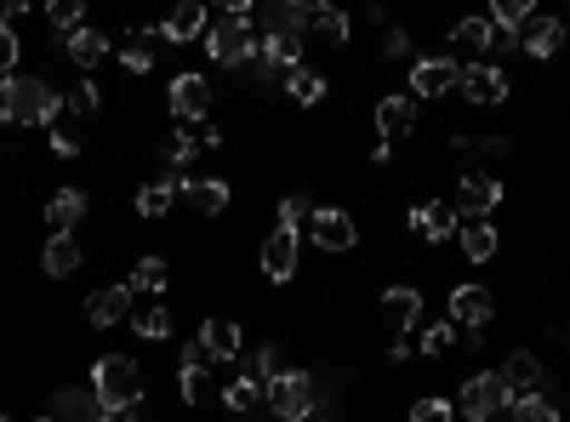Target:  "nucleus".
I'll list each match as a JSON object with an SVG mask.
<instances>
[{"instance_id":"6e6d98bb","label":"nucleus","mask_w":570,"mask_h":422,"mask_svg":"<svg viewBox=\"0 0 570 422\" xmlns=\"http://www.w3.org/2000/svg\"><path fill=\"white\" fill-rule=\"evenodd\" d=\"M0 422H7V411H0Z\"/></svg>"},{"instance_id":"b1692460","label":"nucleus","mask_w":570,"mask_h":422,"mask_svg":"<svg viewBox=\"0 0 570 422\" xmlns=\"http://www.w3.org/2000/svg\"><path fill=\"white\" fill-rule=\"evenodd\" d=\"M86 212H91L86 189H58L52 200H46V223H52V234H75L86 223Z\"/></svg>"},{"instance_id":"39448f33","label":"nucleus","mask_w":570,"mask_h":422,"mask_svg":"<svg viewBox=\"0 0 570 422\" xmlns=\"http://www.w3.org/2000/svg\"><path fill=\"white\" fill-rule=\"evenodd\" d=\"M508 405H513V389L502 383V371H480V377H468L462 394H456V416H468V422H491Z\"/></svg>"},{"instance_id":"ddd939ff","label":"nucleus","mask_w":570,"mask_h":422,"mask_svg":"<svg viewBox=\"0 0 570 422\" xmlns=\"http://www.w3.org/2000/svg\"><path fill=\"white\" fill-rule=\"evenodd\" d=\"M411 228L422 234L428 246H440V241H456L462 217H456V206H451V200H422V206H411Z\"/></svg>"},{"instance_id":"4be33fe9","label":"nucleus","mask_w":570,"mask_h":422,"mask_svg":"<svg viewBox=\"0 0 570 422\" xmlns=\"http://www.w3.org/2000/svg\"><path fill=\"white\" fill-rule=\"evenodd\" d=\"M200 343H206V354H212L217 365H228V360H240L246 332H240V320H206V325H200Z\"/></svg>"},{"instance_id":"603ef678","label":"nucleus","mask_w":570,"mask_h":422,"mask_svg":"<svg viewBox=\"0 0 570 422\" xmlns=\"http://www.w3.org/2000/svg\"><path fill=\"white\" fill-rule=\"evenodd\" d=\"M308 422H331V416H308Z\"/></svg>"},{"instance_id":"aec40b11","label":"nucleus","mask_w":570,"mask_h":422,"mask_svg":"<svg viewBox=\"0 0 570 422\" xmlns=\"http://www.w3.org/2000/svg\"><path fill=\"white\" fill-rule=\"evenodd\" d=\"M383 320L394 337H411V325L422 320V292L416 286H389L383 292Z\"/></svg>"},{"instance_id":"f3484780","label":"nucleus","mask_w":570,"mask_h":422,"mask_svg":"<svg viewBox=\"0 0 570 422\" xmlns=\"http://www.w3.org/2000/svg\"><path fill=\"white\" fill-rule=\"evenodd\" d=\"M456 246H462V257H468V263H491V257L502 252V234H497V223H491V217H462Z\"/></svg>"},{"instance_id":"2eb2a0df","label":"nucleus","mask_w":570,"mask_h":422,"mask_svg":"<svg viewBox=\"0 0 570 422\" xmlns=\"http://www.w3.org/2000/svg\"><path fill=\"white\" fill-rule=\"evenodd\" d=\"M257 263H263V274L274 279V286H285V279L297 274V228H274L263 241V252H257Z\"/></svg>"},{"instance_id":"37998d69","label":"nucleus","mask_w":570,"mask_h":422,"mask_svg":"<svg viewBox=\"0 0 570 422\" xmlns=\"http://www.w3.org/2000/svg\"><path fill=\"white\" fill-rule=\"evenodd\" d=\"M279 343H257V354H252V377L257 383H268V377H279Z\"/></svg>"},{"instance_id":"9b49d317","label":"nucleus","mask_w":570,"mask_h":422,"mask_svg":"<svg viewBox=\"0 0 570 422\" xmlns=\"http://www.w3.org/2000/svg\"><path fill=\"white\" fill-rule=\"evenodd\" d=\"M166 104H171V115H177L183 126H195V120L206 126V115H212V80H206V75H177Z\"/></svg>"},{"instance_id":"f257e3e1","label":"nucleus","mask_w":570,"mask_h":422,"mask_svg":"<svg viewBox=\"0 0 570 422\" xmlns=\"http://www.w3.org/2000/svg\"><path fill=\"white\" fill-rule=\"evenodd\" d=\"M63 109V91H52L40 75H7L0 80V120L7 126H52Z\"/></svg>"},{"instance_id":"de8ad7c7","label":"nucleus","mask_w":570,"mask_h":422,"mask_svg":"<svg viewBox=\"0 0 570 422\" xmlns=\"http://www.w3.org/2000/svg\"><path fill=\"white\" fill-rule=\"evenodd\" d=\"M473 149H480V155H508L513 144H508V131H480V137H473Z\"/></svg>"},{"instance_id":"f8f14e48","label":"nucleus","mask_w":570,"mask_h":422,"mask_svg":"<svg viewBox=\"0 0 570 422\" xmlns=\"http://www.w3.org/2000/svg\"><path fill=\"white\" fill-rule=\"evenodd\" d=\"M519 52L537 58V63H548L553 52H564V23H559V18H548V12H531V18H525V29H519Z\"/></svg>"},{"instance_id":"2f4dec72","label":"nucleus","mask_w":570,"mask_h":422,"mask_svg":"<svg viewBox=\"0 0 570 422\" xmlns=\"http://www.w3.org/2000/svg\"><path fill=\"white\" fill-rule=\"evenodd\" d=\"M63 109L80 115V120H91V115L104 109V86H98V80H75V86L63 91Z\"/></svg>"},{"instance_id":"9d476101","label":"nucleus","mask_w":570,"mask_h":422,"mask_svg":"<svg viewBox=\"0 0 570 422\" xmlns=\"http://www.w3.org/2000/svg\"><path fill=\"white\" fill-rule=\"evenodd\" d=\"M497 320V297L485 286H451V325L456 332H485Z\"/></svg>"},{"instance_id":"a18cd8bd","label":"nucleus","mask_w":570,"mask_h":422,"mask_svg":"<svg viewBox=\"0 0 570 422\" xmlns=\"http://www.w3.org/2000/svg\"><path fill=\"white\" fill-rule=\"evenodd\" d=\"M212 365H217V360L206 354V343H188V349H183V371H195V377H206Z\"/></svg>"},{"instance_id":"6e6552de","label":"nucleus","mask_w":570,"mask_h":422,"mask_svg":"<svg viewBox=\"0 0 570 422\" xmlns=\"http://www.w3.org/2000/svg\"><path fill=\"white\" fill-rule=\"evenodd\" d=\"M456 91L473 104V109H497V104H508V75L497 69V63H462V80H456Z\"/></svg>"},{"instance_id":"cd10ccee","label":"nucleus","mask_w":570,"mask_h":422,"mask_svg":"<svg viewBox=\"0 0 570 422\" xmlns=\"http://www.w3.org/2000/svg\"><path fill=\"white\" fill-rule=\"evenodd\" d=\"M63 46H69V63H75L80 75H91V69L104 63V52H109V35H104V29H75Z\"/></svg>"},{"instance_id":"bb28decb","label":"nucleus","mask_w":570,"mask_h":422,"mask_svg":"<svg viewBox=\"0 0 570 422\" xmlns=\"http://www.w3.org/2000/svg\"><path fill=\"white\" fill-rule=\"evenodd\" d=\"M98 394L91 389H58L52 394V422H98Z\"/></svg>"},{"instance_id":"4468645a","label":"nucleus","mask_w":570,"mask_h":422,"mask_svg":"<svg viewBox=\"0 0 570 422\" xmlns=\"http://www.w3.org/2000/svg\"><path fill=\"white\" fill-rule=\"evenodd\" d=\"M416 131V98L411 91H389V98H376V137L394 144V137H411Z\"/></svg>"},{"instance_id":"5701e85b","label":"nucleus","mask_w":570,"mask_h":422,"mask_svg":"<svg viewBox=\"0 0 570 422\" xmlns=\"http://www.w3.org/2000/svg\"><path fill=\"white\" fill-rule=\"evenodd\" d=\"M502 383L513 389V400H519V394H537V389H542V360H537V349H513V354L502 360Z\"/></svg>"},{"instance_id":"1a4fd4ad","label":"nucleus","mask_w":570,"mask_h":422,"mask_svg":"<svg viewBox=\"0 0 570 422\" xmlns=\"http://www.w3.org/2000/svg\"><path fill=\"white\" fill-rule=\"evenodd\" d=\"M462 80V58H416L411 63V98H445V91H456Z\"/></svg>"},{"instance_id":"72a5a7b5","label":"nucleus","mask_w":570,"mask_h":422,"mask_svg":"<svg viewBox=\"0 0 570 422\" xmlns=\"http://www.w3.org/2000/svg\"><path fill=\"white\" fill-rule=\"evenodd\" d=\"M149 40H155V29H149V35H131V40L120 46V69H126V75H149V69H155V46H149Z\"/></svg>"},{"instance_id":"58836bf2","label":"nucleus","mask_w":570,"mask_h":422,"mask_svg":"<svg viewBox=\"0 0 570 422\" xmlns=\"http://www.w3.org/2000/svg\"><path fill=\"white\" fill-rule=\"evenodd\" d=\"M451 349H456V325H451V320L422 325V354H428V360H440V354H451Z\"/></svg>"},{"instance_id":"a211bd4d","label":"nucleus","mask_w":570,"mask_h":422,"mask_svg":"<svg viewBox=\"0 0 570 422\" xmlns=\"http://www.w3.org/2000/svg\"><path fill=\"white\" fill-rule=\"evenodd\" d=\"M86 320L98 325V332H109V325H126L131 320V286H104L86 297Z\"/></svg>"},{"instance_id":"6ab92c4d","label":"nucleus","mask_w":570,"mask_h":422,"mask_svg":"<svg viewBox=\"0 0 570 422\" xmlns=\"http://www.w3.org/2000/svg\"><path fill=\"white\" fill-rule=\"evenodd\" d=\"M206 29H212V18H206V7L200 0H183V7L155 29V35H166L171 46H195V40H206Z\"/></svg>"},{"instance_id":"c03bdc74","label":"nucleus","mask_w":570,"mask_h":422,"mask_svg":"<svg viewBox=\"0 0 570 422\" xmlns=\"http://www.w3.org/2000/svg\"><path fill=\"white\" fill-rule=\"evenodd\" d=\"M383 58H389V63H405V58H411V35H405V29H389V35H383Z\"/></svg>"},{"instance_id":"7ed1b4c3","label":"nucleus","mask_w":570,"mask_h":422,"mask_svg":"<svg viewBox=\"0 0 570 422\" xmlns=\"http://www.w3.org/2000/svg\"><path fill=\"white\" fill-rule=\"evenodd\" d=\"M263 400H268V416L279 422H308L325 405V383L308 377V371H279V377L263 383Z\"/></svg>"},{"instance_id":"5fc2aeb1","label":"nucleus","mask_w":570,"mask_h":422,"mask_svg":"<svg viewBox=\"0 0 570 422\" xmlns=\"http://www.w3.org/2000/svg\"><path fill=\"white\" fill-rule=\"evenodd\" d=\"M126 422H137V416H131V411H126Z\"/></svg>"},{"instance_id":"473e14b6","label":"nucleus","mask_w":570,"mask_h":422,"mask_svg":"<svg viewBox=\"0 0 570 422\" xmlns=\"http://www.w3.org/2000/svg\"><path fill=\"white\" fill-rule=\"evenodd\" d=\"M508 411H513V422H564V416H559V405H553L542 389H537V394H519Z\"/></svg>"},{"instance_id":"e433bc0d","label":"nucleus","mask_w":570,"mask_h":422,"mask_svg":"<svg viewBox=\"0 0 570 422\" xmlns=\"http://www.w3.org/2000/svg\"><path fill=\"white\" fill-rule=\"evenodd\" d=\"M308 29L325 35L331 46H348V12H337V7H314V23Z\"/></svg>"},{"instance_id":"4c0bfd02","label":"nucleus","mask_w":570,"mask_h":422,"mask_svg":"<svg viewBox=\"0 0 570 422\" xmlns=\"http://www.w3.org/2000/svg\"><path fill=\"white\" fill-rule=\"evenodd\" d=\"M46 23H52L58 35H75V29H86V7L80 0H52V7H46Z\"/></svg>"},{"instance_id":"a19ab883","label":"nucleus","mask_w":570,"mask_h":422,"mask_svg":"<svg viewBox=\"0 0 570 422\" xmlns=\"http://www.w3.org/2000/svg\"><path fill=\"white\" fill-rule=\"evenodd\" d=\"M308 217H314V200H308L303 189H292V195L279 200V228H297V223H308Z\"/></svg>"},{"instance_id":"0eeeda50","label":"nucleus","mask_w":570,"mask_h":422,"mask_svg":"<svg viewBox=\"0 0 570 422\" xmlns=\"http://www.w3.org/2000/svg\"><path fill=\"white\" fill-rule=\"evenodd\" d=\"M308 241H314L320 252H354V246H360V223H354L343 206H314Z\"/></svg>"},{"instance_id":"c756f323","label":"nucleus","mask_w":570,"mask_h":422,"mask_svg":"<svg viewBox=\"0 0 570 422\" xmlns=\"http://www.w3.org/2000/svg\"><path fill=\"white\" fill-rule=\"evenodd\" d=\"M126 286H131V297H137V292H166V286H171V263H166V257H137V268H131Z\"/></svg>"},{"instance_id":"8fccbe9b","label":"nucleus","mask_w":570,"mask_h":422,"mask_svg":"<svg viewBox=\"0 0 570 422\" xmlns=\"http://www.w3.org/2000/svg\"><path fill=\"white\" fill-rule=\"evenodd\" d=\"M52 155H58V160H75L80 144H75V137H63V131H52Z\"/></svg>"},{"instance_id":"c85d7f7f","label":"nucleus","mask_w":570,"mask_h":422,"mask_svg":"<svg viewBox=\"0 0 570 422\" xmlns=\"http://www.w3.org/2000/svg\"><path fill=\"white\" fill-rule=\"evenodd\" d=\"M451 46L456 52H497V29H491V18H462V23H451Z\"/></svg>"},{"instance_id":"423d86ee","label":"nucleus","mask_w":570,"mask_h":422,"mask_svg":"<svg viewBox=\"0 0 570 422\" xmlns=\"http://www.w3.org/2000/svg\"><path fill=\"white\" fill-rule=\"evenodd\" d=\"M456 217H491L497 206H502V183H497V171H485V166H468L462 177H456Z\"/></svg>"},{"instance_id":"3c124183","label":"nucleus","mask_w":570,"mask_h":422,"mask_svg":"<svg viewBox=\"0 0 570 422\" xmlns=\"http://www.w3.org/2000/svg\"><path fill=\"white\" fill-rule=\"evenodd\" d=\"M411 354H416L411 337H394V343H389V360H411Z\"/></svg>"},{"instance_id":"09e8293b","label":"nucleus","mask_w":570,"mask_h":422,"mask_svg":"<svg viewBox=\"0 0 570 422\" xmlns=\"http://www.w3.org/2000/svg\"><path fill=\"white\" fill-rule=\"evenodd\" d=\"M195 144H200V149H223V126H212V120H206V126L195 131Z\"/></svg>"},{"instance_id":"412c9836","label":"nucleus","mask_w":570,"mask_h":422,"mask_svg":"<svg viewBox=\"0 0 570 422\" xmlns=\"http://www.w3.org/2000/svg\"><path fill=\"white\" fill-rule=\"evenodd\" d=\"M80 263H86V252H80V241H75V234H52V241L40 246V274H52V279H69V274H80Z\"/></svg>"},{"instance_id":"20e7f679","label":"nucleus","mask_w":570,"mask_h":422,"mask_svg":"<svg viewBox=\"0 0 570 422\" xmlns=\"http://www.w3.org/2000/svg\"><path fill=\"white\" fill-rule=\"evenodd\" d=\"M91 394L104 411H131L142 400V365L131 354H104L91 360Z\"/></svg>"},{"instance_id":"393cba45","label":"nucleus","mask_w":570,"mask_h":422,"mask_svg":"<svg viewBox=\"0 0 570 422\" xmlns=\"http://www.w3.org/2000/svg\"><path fill=\"white\" fill-rule=\"evenodd\" d=\"M183 200L195 206L200 217H223L228 212V177H188L183 183Z\"/></svg>"},{"instance_id":"4d7b16f0","label":"nucleus","mask_w":570,"mask_h":422,"mask_svg":"<svg viewBox=\"0 0 570 422\" xmlns=\"http://www.w3.org/2000/svg\"><path fill=\"white\" fill-rule=\"evenodd\" d=\"M564 343H570V332H564Z\"/></svg>"},{"instance_id":"864d4df0","label":"nucleus","mask_w":570,"mask_h":422,"mask_svg":"<svg viewBox=\"0 0 570 422\" xmlns=\"http://www.w3.org/2000/svg\"><path fill=\"white\" fill-rule=\"evenodd\" d=\"M35 422H52V416H35Z\"/></svg>"},{"instance_id":"f03ea898","label":"nucleus","mask_w":570,"mask_h":422,"mask_svg":"<svg viewBox=\"0 0 570 422\" xmlns=\"http://www.w3.org/2000/svg\"><path fill=\"white\" fill-rule=\"evenodd\" d=\"M206 58H212L217 69H246V63H257V29H252V7H246V0H234L228 18H217V23L206 29Z\"/></svg>"},{"instance_id":"f704fd0d","label":"nucleus","mask_w":570,"mask_h":422,"mask_svg":"<svg viewBox=\"0 0 570 422\" xmlns=\"http://www.w3.org/2000/svg\"><path fill=\"white\" fill-rule=\"evenodd\" d=\"M131 332L142 337V343H166L171 337V308H142V314H131Z\"/></svg>"},{"instance_id":"dca6fc26","label":"nucleus","mask_w":570,"mask_h":422,"mask_svg":"<svg viewBox=\"0 0 570 422\" xmlns=\"http://www.w3.org/2000/svg\"><path fill=\"white\" fill-rule=\"evenodd\" d=\"M308 23H314V7H303V0H268V7H263V35L303 40Z\"/></svg>"},{"instance_id":"49530a36","label":"nucleus","mask_w":570,"mask_h":422,"mask_svg":"<svg viewBox=\"0 0 570 422\" xmlns=\"http://www.w3.org/2000/svg\"><path fill=\"white\" fill-rule=\"evenodd\" d=\"M177 394H183L188 405H200V394H206V377H195V371H177Z\"/></svg>"},{"instance_id":"7c9ffc66","label":"nucleus","mask_w":570,"mask_h":422,"mask_svg":"<svg viewBox=\"0 0 570 422\" xmlns=\"http://www.w3.org/2000/svg\"><path fill=\"white\" fill-rule=\"evenodd\" d=\"M223 405H228V411H268L263 383L252 377V371H246V377H234V383H223Z\"/></svg>"},{"instance_id":"ea45409f","label":"nucleus","mask_w":570,"mask_h":422,"mask_svg":"<svg viewBox=\"0 0 570 422\" xmlns=\"http://www.w3.org/2000/svg\"><path fill=\"white\" fill-rule=\"evenodd\" d=\"M405 422H456V405L451 400H440V394H422L416 405H411V416Z\"/></svg>"},{"instance_id":"79ce46f5","label":"nucleus","mask_w":570,"mask_h":422,"mask_svg":"<svg viewBox=\"0 0 570 422\" xmlns=\"http://www.w3.org/2000/svg\"><path fill=\"white\" fill-rule=\"evenodd\" d=\"M18 58H23V40H18V29H12V23H0V80L18 75Z\"/></svg>"},{"instance_id":"a878e982","label":"nucleus","mask_w":570,"mask_h":422,"mask_svg":"<svg viewBox=\"0 0 570 422\" xmlns=\"http://www.w3.org/2000/svg\"><path fill=\"white\" fill-rule=\"evenodd\" d=\"M177 195H183V183L166 171V177H149L137 189V217H171V206H177Z\"/></svg>"},{"instance_id":"c9c22d12","label":"nucleus","mask_w":570,"mask_h":422,"mask_svg":"<svg viewBox=\"0 0 570 422\" xmlns=\"http://www.w3.org/2000/svg\"><path fill=\"white\" fill-rule=\"evenodd\" d=\"M285 91H292L297 109H314V104L325 98V75H320V69H297L292 80H285Z\"/></svg>"}]
</instances>
